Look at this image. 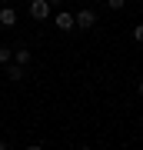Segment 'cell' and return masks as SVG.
I'll list each match as a JSON object with an SVG mask.
<instances>
[{
	"label": "cell",
	"instance_id": "1",
	"mask_svg": "<svg viewBox=\"0 0 143 150\" xmlns=\"http://www.w3.org/2000/svg\"><path fill=\"white\" fill-rule=\"evenodd\" d=\"M27 10H30V17H33L37 23H43V20H50L53 7H50V0H30V7H27Z\"/></svg>",
	"mask_w": 143,
	"mask_h": 150
},
{
	"label": "cell",
	"instance_id": "2",
	"mask_svg": "<svg viewBox=\"0 0 143 150\" xmlns=\"http://www.w3.org/2000/svg\"><path fill=\"white\" fill-rule=\"evenodd\" d=\"M73 20H77V27L80 30H90V27H97V13L87 7V10H80V13H73Z\"/></svg>",
	"mask_w": 143,
	"mask_h": 150
},
{
	"label": "cell",
	"instance_id": "3",
	"mask_svg": "<svg viewBox=\"0 0 143 150\" xmlns=\"http://www.w3.org/2000/svg\"><path fill=\"white\" fill-rule=\"evenodd\" d=\"M53 23H57V30H63V33L77 30V20H73V13H67V10H60L57 17H53Z\"/></svg>",
	"mask_w": 143,
	"mask_h": 150
},
{
	"label": "cell",
	"instance_id": "4",
	"mask_svg": "<svg viewBox=\"0 0 143 150\" xmlns=\"http://www.w3.org/2000/svg\"><path fill=\"white\" fill-rule=\"evenodd\" d=\"M0 27H17V13H13V7H0Z\"/></svg>",
	"mask_w": 143,
	"mask_h": 150
},
{
	"label": "cell",
	"instance_id": "5",
	"mask_svg": "<svg viewBox=\"0 0 143 150\" xmlns=\"http://www.w3.org/2000/svg\"><path fill=\"white\" fill-rule=\"evenodd\" d=\"M30 60H33V54H30V50H27V47H13V64L27 67V64H30Z\"/></svg>",
	"mask_w": 143,
	"mask_h": 150
},
{
	"label": "cell",
	"instance_id": "6",
	"mask_svg": "<svg viewBox=\"0 0 143 150\" xmlns=\"http://www.w3.org/2000/svg\"><path fill=\"white\" fill-rule=\"evenodd\" d=\"M7 77H10V80H23L27 74H23V67H20V64H7Z\"/></svg>",
	"mask_w": 143,
	"mask_h": 150
},
{
	"label": "cell",
	"instance_id": "7",
	"mask_svg": "<svg viewBox=\"0 0 143 150\" xmlns=\"http://www.w3.org/2000/svg\"><path fill=\"white\" fill-rule=\"evenodd\" d=\"M10 60H13V50L7 47V43H0V64L7 67V64H10Z\"/></svg>",
	"mask_w": 143,
	"mask_h": 150
},
{
	"label": "cell",
	"instance_id": "8",
	"mask_svg": "<svg viewBox=\"0 0 143 150\" xmlns=\"http://www.w3.org/2000/svg\"><path fill=\"white\" fill-rule=\"evenodd\" d=\"M106 7H110V10H123V7H127V0H106Z\"/></svg>",
	"mask_w": 143,
	"mask_h": 150
},
{
	"label": "cell",
	"instance_id": "9",
	"mask_svg": "<svg viewBox=\"0 0 143 150\" xmlns=\"http://www.w3.org/2000/svg\"><path fill=\"white\" fill-rule=\"evenodd\" d=\"M133 40L143 43V23H137V27H133Z\"/></svg>",
	"mask_w": 143,
	"mask_h": 150
},
{
	"label": "cell",
	"instance_id": "10",
	"mask_svg": "<svg viewBox=\"0 0 143 150\" xmlns=\"http://www.w3.org/2000/svg\"><path fill=\"white\" fill-rule=\"evenodd\" d=\"M137 93H140V97H143V77H140V83H137Z\"/></svg>",
	"mask_w": 143,
	"mask_h": 150
},
{
	"label": "cell",
	"instance_id": "11",
	"mask_svg": "<svg viewBox=\"0 0 143 150\" xmlns=\"http://www.w3.org/2000/svg\"><path fill=\"white\" fill-rule=\"evenodd\" d=\"M23 150H43V147L40 144H30V147H23Z\"/></svg>",
	"mask_w": 143,
	"mask_h": 150
},
{
	"label": "cell",
	"instance_id": "12",
	"mask_svg": "<svg viewBox=\"0 0 143 150\" xmlns=\"http://www.w3.org/2000/svg\"><path fill=\"white\" fill-rule=\"evenodd\" d=\"M0 7H10V0H0Z\"/></svg>",
	"mask_w": 143,
	"mask_h": 150
},
{
	"label": "cell",
	"instance_id": "13",
	"mask_svg": "<svg viewBox=\"0 0 143 150\" xmlns=\"http://www.w3.org/2000/svg\"><path fill=\"white\" fill-rule=\"evenodd\" d=\"M0 150H7V140H0Z\"/></svg>",
	"mask_w": 143,
	"mask_h": 150
},
{
	"label": "cell",
	"instance_id": "14",
	"mask_svg": "<svg viewBox=\"0 0 143 150\" xmlns=\"http://www.w3.org/2000/svg\"><path fill=\"white\" fill-rule=\"evenodd\" d=\"M80 150H90V147H80Z\"/></svg>",
	"mask_w": 143,
	"mask_h": 150
}]
</instances>
